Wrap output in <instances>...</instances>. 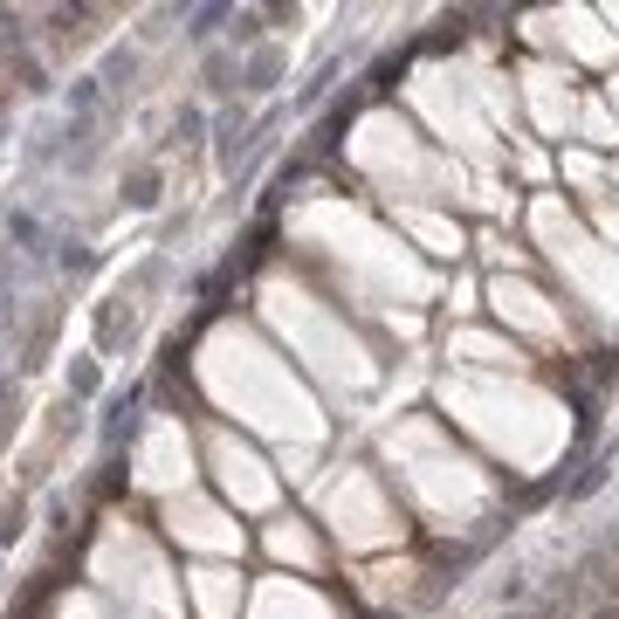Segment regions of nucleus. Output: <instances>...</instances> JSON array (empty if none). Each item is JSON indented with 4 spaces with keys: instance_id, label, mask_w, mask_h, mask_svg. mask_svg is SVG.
<instances>
[{
    "instance_id": "f257e3e1",
    "label": "nucleus",
    "mask_w": 619,
    "mask_h": 619,
    "mask_svg": "<svg viewBox=\"0 0 619 619\" xmlns=\"http://www.w3.org/2000/svg\"><path fill=\"white\" fill-rule=\"evenodd\" d=\"M275 69H282V63H275V48L248 56V90H269V83H275Z\"/></svg>"
},
{
    "instance_id": "f03ea898",
    "label": "nucleus",
    "mask_w": 619,
    "mask_h": 619,
    "mask_svg": "<svg viewBox=\"0 0 619 619\" xmlns=\"http://www.w3.org/2000/svg\"><path fill=\"white\" fill-rule=\"evenodd\" d=\"M187 21H193L187 35H193V42H206V35L221 29V21H235V8H200V14H187Z\"/></svg>"
},
{
    "instance_id": "7ed1b4c3",
    "label": "nucleus",
    "mask_w": 619,
    "mask_h": 619,
    "mask_svg": "<svg viewBox=\"0 0 619 619\" xmlns=\"http://www.w3.org/2000/svg\"><path fill=\"white\" fill-rule=\"evenodd\" d=\"M124 200H132V206H151V200H159V172H132V193H124Z\"/></svg>"
},
{
    "instance_id": "20e7f679",
    "label": "nucleus",
    "mask_w": 619,
    "mask_h": 619,
    "mask_svg": "<svg viewBox=\"0 0 619 619\" xmlns=\"http://www.w3.org/2000/svg\"><path fill=\"white\" fill-rule=\"evenodd\" d=\"M206 90H235V83H227V56L206 63Z\"/></svg>"
}]
</instances>
